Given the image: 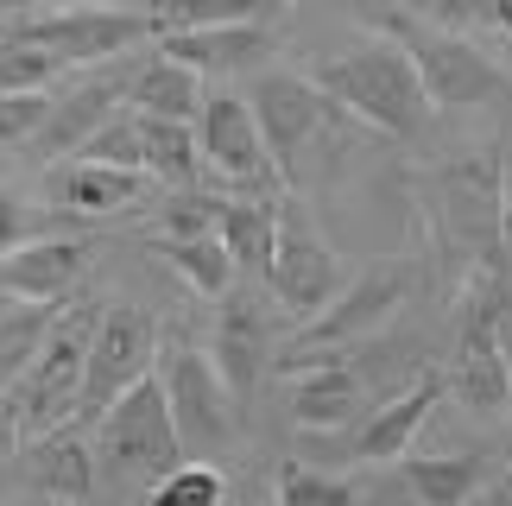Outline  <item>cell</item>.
<instances>
[{
    "label": "cell",
    "instance_id": "cell-1",
    "mask_svg": "<svg viewBox=\"0 0 512 506\" xmlns=\"http://www.w3.org/2000/svg\"><path fill=\"white\" fill-rule=\"evenodd\" d=\"M317 83L342 102L348 121L386 133V140H418L430 121V89L399 32H373L361 45L336 51L329 64H317Z\"/></svg>",
    "mask_w": 512,
    "mask_h": 506
},
{
    "label": "cell",
    "instance_id": "cell-2",
    "mask_svg": "<svg viewBox=\"0 0 512 506\" xmlns=\"http://www.w3.org/2000/svg\"><path fill=\"white\" fill-rule=\"evenodd\" d=\"M95 456H102V475L114 488H152V481H165L184 462V431H177V412H171L159 367L102 412V424H95Z\"/></svg>",
    "mask_w": 512,
    "mask_h": 506
},
{
    "label": "cell",
    "instance_id": "cell-3",
    "mask_svg": "<svg viewBox=\"0 0 512 506\" xmlns=\"http://www.w3.org/2000/svg\"><path fill=\"white\" fill-rule=\"evenodd\" d=\"M430 222H437L443 247L456 260L481 266L494 260L500 228H506V165H500V146H481V152H456L430 171Z\"/></svg>",
    "mask_w": 512,
    "mask_h": 506
},
{
    "label": "cell",
    "instance_id": "cell-4",
    "mask_svg": "<svg viewBox=\"0 0 512 506\" xmlns=\"http://www.w3.org/2000/svg\"><path fill=\"white\" fill-rule=\"evenodd\" d=\"M102 323V304H64L57 329L45 336V348L32 355V367L13 386V412H19V443L57 424H76L83 412V374H89V342Z\"/></svg>",
    "mask_w": 512,
    "mask_h": 506
},
{
    "label": "cell",
    "instance_id": "cell-5",
    "mask_svg": "<svg viewBox=\"0 0 512 506\" xmlns=\"http://www.w3.org/2000/svg\"><path fill=\"white\" fill-rule=\"evenodd\" d=\"M411 285H418L411 260H386V266L361 272V279L342 285L336 298L317 310V317H304L298 329H291V342L279 348V367L304 361V355H329V348H348V342L373 336V329H386L392 317H399V304L411 298Z\"/></svg>",
    "mask_w": 512,
    "mask_h": 506
},
{
    "label": "cell",
    "instance_id": "cell-6",
    "mask_svg": "<svg viewBox=\"0 0 512 506\" xmlns=\"http://www.w3.org/2000/svg\"><path fill=\"white\" fill-rule=\"evenodd\" d=\"M247 102L266 127V146H272V165H279L285 184H298V165L304 152L329 140V127L342 121V102L329 95L317 76H298V70H253L247 83Z\"/></svg>",
    "mask_w": 512,
    "mask_h": 506
},
{
    "label": "cell",
    "instance_id": "cell-7",
    "mask_svg": "<svg viewBox=\"0 0 512 506\" xmlns=\"http://www.w3.org/2000/svg\"><path fill=\"white\" fill-rule=\"evenodd\" d=\"M386 32L405 38L411 64H418L424 89H430V108H481L506 95V70L475 38H462L449 26H424V19H386Z\"/></svg>",
    "mask_w": 512,
    "mask_h": 506
},
{
    "label": "cell",
    "instance_id": "cell-8",
    "mask_svg": "<svg viewBox=\"0 0 512 506\" xmlns=\"http://www.w3.org/2000/svg\"><path fill=\"white\" fill-rule=\"evenodd\" d=\"M7 38H26V45L57 51L64 64H108L146 38H159V19L146 7H45L32 19H13Z\"/></svg>",
    "mask_w": 512,
    "mask_h": 506
},
{
    "label": "cell",
    "instance_id": "cell-9",
    "mask_svg": "<svg viewBox=\"0 0 512 506\" xmlns=\"http://www.w3.org/2000/svg\"><path fill=\"white\" fill-rule=\"evenodd\" d=\"M196 140H203V171L222 190H241V197H272L285 178L272 165V146H266V127L253 114L247 95H209L203 114H196Z\"/></svg>",
    "mask_w": 512,
    "mask_h": 506
},
{
    "label": "cell",
    "instance_id": "cell-10",
    "mask_svg": "<svg viewBox=\"0 0 512 506\" xmlns=\"http://www.w3.org/2000/svg\"><path fill=\"white\" fill-rule=\"evenodd\" d=\"M159 380L171 393V412H177V431H184L190 456H215L234 431H241V405H234V393H228V380H222V367H215L209 348L165 342L159 348Z\"/></svg>",
    "mask_w": 512,
    "mask_h": 506
},
{
    "label": "cell",
    "instance_id": "cell-11",
    "mask_svg": "<svg viewBox=\"0 0 512 506\" xmlns=\"http://www.w3.org/2000/svg\"><path fill=\"white\" fill-rule=\"evenodd\" d=\"M159 323L146 317L140 304H102V323H95V342H89V374H83V412L76 424H102V412L127 386H140L152 367H159Z\"/></svg>",
    "mask_w": 512,
    "mask_h": 506
},
{
    "label": "cell",
    "instance_id": "cell-12",
    "mask_svg": "<svg viewBox=\"0 0 512 506\" xmlns=\"http://www.w3.org/2000/svg\"><path fill=\"white\" fill-rule=\"evenodd\" d=\"M266 285H272V298H279V310L291 323L317 317V310L342 291V253L317 222L304 216L298 197H285V209H279V247H272Z\"/></svg>",
    "mask_w": 512,
    "mask_h": 506
},
{
    "label": "cell",
    "instance_id": "cell-13",
    "mask_svg": "<svg viewBox=\"0 0 512 506\" xmlns=\"http://www.w3.org/2000/svg\"><path fill=\"white\" fill-rule=\"evenodd\" d=\"M279 374H291V424H298V431H342V424L373 412L367 380H361V367L348 361V348L285 361Z\"/></svg>",
    "mask_w": 512,
    "mask_h": 506
},
{
    "label": "cell",
    "instance_id": "cell-14",
    "mask_svg": "<svg viewBox=\"0 0 512 506\" xmlns=\"http://www.w3.org/2000/svg\"><path fill=\"white\" fill-rule=\"evenodd\" d=\"M209 355H215L234 405H241V418H247L260 380L279 367V355H272V317H266V304L247 298V291H228L222 317H215V336H209Z\"/></svg>",
    "mask_w": 512,
    "mask_h": 506
},
{
    "label": "cell",
    "instance_id": "cell-15",
    "mask_svg": "<svg viewBox=\"0 0 512 506\" xmlns=\"http://www.w3.org/2000/svg\"><path fill=\"white\" fill-rule=\"evenodd\" d=\"M95 235H32L13 253H0V298H32V304H64L95 260Z\"/></svg>",
    "mask_w": 512,
    "mask_h": 506
},
{
    "label": "cell",
    "instance_id": "cell-16",
    "mask_svg": "<svg viewBox=\"0 0 512 506\" xmlns=\"http://www.w3.org/2000/svg\"><path fill=\"white\" fill-rule=\"evenodd\" d=\"M443 374H418L405 386V393L380 399L373 412L354 424V443H348V462H405L411 443H418V431L430 424V412H437L443 399Z\"/></svg>",
    "mask_w": 512,
    "mask_h": 506
},
{
    "label": "cell",
    "instance_id": "cell-17",
    "mask_svg": "<svg viewBox=\"0 0 512 506\" xmlns=\"http://www.w3.org/2000/svg\"><path fill=\"white\" fill-rule=\"evenodd\" d=\"M152 171H127V165H102V159H57L45 171V197L64 216H121V209L146 203Z\"/></svg>",
    "mask_w": 512,
    "mask_h": 506
},
{
    "label": "cell",
    "instance_id": "cell-18",
    "mask_svg": "<svg viewBox=\"0 0 512 506\" xmlns=\"http://www.w3.org/2000/svg\"><path fill=\"white\" fill-rule=\"evenodd\" d=\"M32 475V494H57V500H83L95 494V475H102V456H95V431L89 424H57V431H38L19 443Z\"/></svg>",
    "mask_w": 512,
    "mask_h": 506
},
{
    "label": "cell",
    "instance_id": "cell-19",
    "mask_svg": "<svg viewBox=\"0 0 512 506\" xmlns=\"http://www.w3.org/2000/svg\"><path fill=\"white\" fill-rule=\"evenodd\" d=\"M159 51L177 57V64L203 70V76H247L266 64L272 32L260 19H241V26H196V32H165Z\"/></svg>",
    "mask_w": 512,
    "mask_h": 506
},
{
    "label": "cell",
    "instance_id": "cell-20",
    "mask_svg": "<svg viewBox=\"0 0 512 506\" xmlns=\"http://www.w3.org/2000/svg\"><path fill=\"white\" fill-rule=\"evenodd\" d=\"M121 102H127V83H76V89H64L57 108H51V121H45V133L32 140V152L38 159H76L89 133L102 127L108 114H121Z\"/></svg>",
    "mask_w": 512,
    "mask_h": 506
},
{
    "label": "cell",
    "instance_id": "cell-21",
    "mask_svg": "<svg viewBox=\"0 0 512 506\" xmlns=\"http://www.w3.org/2000/svg\"><path fill=\"white\" fill-rule=\"evenodd\" d=\"M203 70H190V64H177V57H146L140 70L127 76V108H140V114H165V121H196L203 114Z\"/></svg>",
    "mask_w": 512,
    "mask_h": 506
},
{
    "label": "cell",
    "instance_id": "cell-22",
    "mask_svg": "<svg viewBox=\"0 0 512 506\" xmlns=\"http://www.w3.org/2000/svg\"><path fill=\"white\" fill-rule=\"evenodd\" d=\"M279 197H222V216H215V235L228 241L234 266L241 272H260L272 266V247H279Z\"/></svg>",
    "mask_w": 512,
    "mask_h": 506
},
{
    "label": "cell",
    "instance_id": "cell-23",
    "mask_svg": "<svg viewBox=\"0 0 512 506\" xmlns=\"http://www.w3.org/2000/svg\"><path fill=\"white\" fill-rule=\"evenodd\" d=\"M399 475H405V488L418 506H468L487 488L481 456H405Z\"/></svg>",
    "mask_w": 512,
    "mask_h": 506
},
{
    "label": "cell",
    "instance_id": "cell-24",
    "mask_svg": "<svg viewBox=\"0 0 512 506\" xmlns=\"http://www.w3.org/2000/svg\"><path fill=\"white\" fill-rule=\"evenodd\" d=\"M57 317H64V304H32V298H7V304H0V393L19 386V374H26L32 355L45 348Z\"/></svg>",
    "mask_w": 512,
    "mask_h": 506
},
{
    "label": "cell",
    "instance_id": "cell-25",
    "mask_svg": "<svg viewBox=\"0 0 512 506\" xmlns=\"http://www.w3.org/2000/svg\"><path fill=\"white\" fill-rule=\"evenodd\" d=\"M146 121V171L165 190H190L203 178V140H196V121H165V114H140Z\"/></svg>",
    "mask_w": 512,
    "mask_h": 506
},
{
    "label": "cell",
    "instance_id": "cell-26",
    "mask_svg": "<svg viewBox=\"0 0 512 506\" xmlns=\"http://www.w3.org/2000/svg\"><path fill=\"white\" fill-rule=\"evenodd\" d=\"M152 253L184 279L196 298H228V285H234V253L222 235H196V241H152Z\"/></svg>",
    "mask_w": 512,
    "mask_h": 506
},
{
    "label": "cell",
    "instance_id": "cell-27",
    "mask_svg": "<svg viewBox=\"0 0 512 506\" xmlns=\"http://www.w3.org/2000/svg\"><path fill=\"white\" fill-rule=\"evenodd\" d=\"M279 0H159L152 19L165 32H196V26H241V19H266Z\"/></svg>",
    "mask_w": 512,
    "mask_h": 506
},
{
    "label": "cell",
    "instance_id": "cell-28",
    "mask_svg": "<svg viewBox=\"0 0 512 506\" xmlns=\"http://www.w3.org/2000/svg\"><path fill=\"white\" fill-rule=\"evenodd\" d=\"M272 506H361V488L329 469H310V462H285L272 481Z\"/></svg>",
    "mask_w": 512,
    "mask_h": 506
},
{
    "label": "cell",
    "instance_id": "cell-29",
    "mask_svg": "<svg viewBox=\"0 0 512 506\" xmlns=\"http://www.w3.org/2000/svg\"><path fill=\"white\" fill-rule=\"evenodd\" d=\"M146 506H228V475L215 462H177L165 481L146 488Z\"/></svg>",
    "mask_w": 512,
    "mask_h": 506
},
{
    "label": "cell",
    "instance_id": "cell-30",
    "mask_svg": "<svg viewBox=\"0 0 512 506\" xmlns=\"http://www.w3.org/2000/svg\"><path fill=\"white\" fill-rule=\"evenodd\" d=\"M76 159H102V165H127V171H146V121H140V108H121V114H108L102 127L83 140V152Z\"/></svg>",
    "mask_w": 512,
    "mask_h": 506
},
{
    "label": "cell",
    "instance_id": "cell-31",
    "mask_svg": "<svg viewBox=\"0 0 512 506\" xmlns=\"http://www.w3.org/2000/svg\"><path fill=\"white\" fill-rule=\"evenodd\" d=\"M64 57L45 51V45H26V38H0V89L7 95H26V89H51L64 83Z\"/></svg>",
    "mask_w": 512,
    "mask_h": 506
},
{
    "label": "cell",
    "instance_id": "cell-32",
    "mask_svg": "<svg viewBox=\"0 0 512 506\" xmlns=\"http://www.w3.org/2000/svg\"><path fill=\"white\" fill-rule=\"evenodd\" d=\"M215 216H222V197H203V190H171L159 203V241H196V235H215Z\"/></svg>",
    "mask_w": 512,
    "mask_h": 506
},
{
    "label": "cell",
    "instance_id": "cell-33",
    "mask_svg": "<svg viewBox=\"0 0 512 506\" xmlns=\"http://www.w3.org/2000/svg\"><path fill=\"white\" fill-rule=\"evenodd\" d=\"M51 108H57L51 89H26V95H7V89H0V152H7V146H32L38 133H45Z\"/></svg>",
    "mask_w": 512,
    "mask_h": 506
},
{
    "label": "cell",
    "instance_id": "cell-34",
    "mask_svg": "<svg viewBox=\"0 0 512 506\" xmlns=\"http://www.w3.org/2000/svg\"><path fill=\"white\" fill-rule=\"evenodd\" d=\"M443 19L475 32H512V0H443Z\"/></svg>",
    "mask_w": 512,
    "mask_h": 506
},
{
    "label": "cell",
    "instance_id": "cell-35",
    "mask_svg": "<svg viewBox=\"0 0 512 506\" xmlns=\"http://www.w3.org/2000/svg\"><path fill=\"white\" fill-rule=\"evenodd\" d=\"M32 228H38V222L26 216V203L0 190V253H13L19 241H32Z\"/></svg>",
    "mask_w": 512,
    "mask_h": 506
},
{
    "label": "cell",
    "instance_id": "cell-36",
    "mask_svg": "<svg viewBox=\"0 0 512 506\" xmlns=\"http://www.w3.org/2000/svg\"><path fill=\"white\" fill-rule=\"evenodd\" d=\"M13 456H19V412H13V393H0V475H7Z\"/></svg>",
    "mask_w": 512,
    "mask_h": 506
},
{
    "label": "cell",
    "instance_id": "cell-37",
    "mask_svg": "<svg viewBox=\"0 0 512 506\" xmlns=\"http://www.w3.org/2000/svg\"><path fill=\"white\" fill-rule=\"evenodd\" d=\"M481 506H512V469H506V475H494V481L481 488Z\"/></svg>",
    "mask_w": 512,
    "mask_h": 506
},
{
    "label": "cell",
    "instance_id": "cell-38",
    "mask_svg": "<svg viewBox=\"0 0 512 506\" xmlns=\"http://www.w3.org/2000/svg\"><path fill=\"white\" fill-rule=\"evenodd\" d=\"M45 13V0H0V26H13V19H32Z\"/></svg>",
    "mask_w": 512,
    "mask_h": 506
},
{
    "label": "cell",
    "instance_id": "cell-39",
    "mask_svg": "<svg viewBox=\"0 0 512 506\" xmlns=\"http://www.w3.org/2000/svg\"><path fill=\"white\" fill-rule=\"evenodd\" d=\"M51 7H159V0H51Z\"/></svg>",
    "mask_w": 512,
    "mask_h": 506
},
{
    "label": "cell",
    "instance_id": "cell-40",
    "mask_svg": "<svg viewBox=\"0 0 512 506\" xmlns=\"http://www.w3.org/2000/svg\"><path fill=\"white\" fill-rule=\"evenodd\" d=\"M13 506H83V500H57V494H32V500H13Z\"/></svg>",
    "mask_w": 512,
    "mask_h": 506
},
{
    "label": "cell",
    "instance_id": "cell-41",
    "mask_svg": "<svg viewBox=\"0 0 512 506\" xmlns=\"http://www.w3.org/2000/svg\"><path fill=\"white\" fill-rule=\"evenodd\" d=\"M500 241H506V253H512V197H506V228H500Z\"/></svg>",
    "mask_w": 512,
    "mask_h": 506
},
{
    "label": "cell",
    "instance_id": "cell-42",
    "mask_svg": "<svg viewBox=\"0 0 512 506\" xmlns=\"http://www.w3.org/2000/svg\"><path fill=\"white\" fill-rule=\"evenodd\" d=\"M506 355H512V323H506Z\"/></svg>",
    "mask_w": 512,
    "mask_h": 506
},
{
    "label": "cell",
    "instance_id": "cell-43",
    "mask_svg": "<svg viewBox=\"0 0 512 506\" xmlns=\"http://www.w3.org/2000/svg\"><path fill=\"white\" fill-rule=\"evenodd\" d=\"M361 506H386V500H361Z\"/></svg>",
    "mask_w": 512,
    "mask_h": 506
},
{
    "label": "cell",
    "instance_id": "cell-44",
    "mask_svg": "<svg viewBox=\"0 0 512 506\" xmlns=\"http://www.w3.org/2000/svg\"><path fill=\"white\" fill-rule=\"evenodd\" d=\"M279 7H298V0H279Z\"/></svg>",
    "mask_w": 512,
    "mask_h": 506
},
{
    "label": "cell",
    "instance_id": "cell-45",
    "mask_svg": "<svg viewBox=\"0 0 512 506\" xmlns=\"http://www.w3.org/2000/svg\"><path fill=\"white\" fill-rule=\"evenodd\" d=\"M0 38H7V32H0Z\"/></svg>",
    "mask_w": 512,
    "mask_h": 506
},
{
    "label": "cell",
    "instance_id": "cell-46",
    "mask_svg": "<svg viewBox=\"0 0 512 506\" xmlns=\"http://www.w3.org/2000/svg\"><path fill=\"white\" fill-rule=\"evenodd\" d=\"M0 304H7V298H0Z\"/></svg>",
    "mask_w": 512,
    "mask_h": 506
}]
</instances>
